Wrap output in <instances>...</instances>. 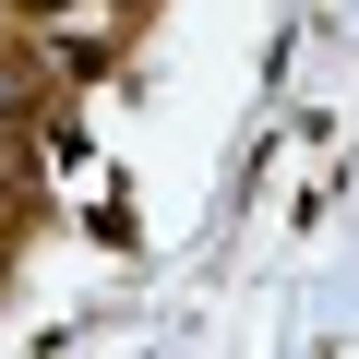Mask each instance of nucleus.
I'll list each match as a JSON object with an SVG mask.
<instances>
[{
    "label": "nucleus",
    "instance_id": "obj_1",
    "mask_svg": "<svg viewBox=\"0 0 359 359\" xmlns=\"http://www.w3.org/2000/svg\"><path fill=\"white\" fill-rule=\"evenodd\" d=\"M25 108H48V48L36 36H0V120H25Z\"/></svg>",
    "mask_w": 359,
    "mask_h": 359
},
{
    "label": "nucleus",
    "instance_id": "obj_2",
    "mask_svg": "<svg viewBox=\"0 0 359 359\" xmlns=\"http://www.w3.org/2000/svg\"><path fill=\"white\" fill-rule=\"evenodd\" d=\"M84 0H0V36H60Z\"/></svg>",
    "mask_w": 359,
    "mask_h": 359
},
{
    "label": "nucleus",
    "instance_id": "obj_3",
    "mask_svg": "<svg viewBox=\"0 0 359 359\" xmlns=\"http://www.w3.org/2000/svg\"><path fill=\"white\" fill-rule=\"evenodd\" d=\"M25 204V156H0V216H13Z\"/></svg>",
    "mask_w": 359,
    "mask_h": 359
},
{
    "label": "nucleus",
    "instance_id": "obj_4",
    "mask_svg": "<svg viewBox=\"0 0 359 359\" xmlns=\"http://www.w3.org/2000/svg\"><path fill=\"white\" fill-rule=\"evenodd\" d=\"M108 13H144V0H108Z\"/></svg>",
    "mask_w": 359,
    "mask_h": 359
}]
</instances>
